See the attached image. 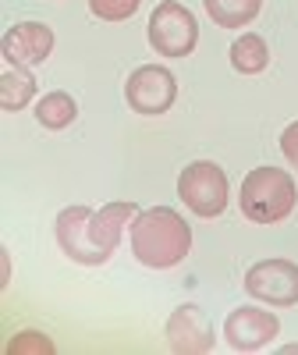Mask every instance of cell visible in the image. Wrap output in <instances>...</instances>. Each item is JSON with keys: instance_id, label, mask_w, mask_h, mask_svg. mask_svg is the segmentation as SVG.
Masks as SVG:
<instances>
[{"instance_id": "cell-5", "label": "cell", "mask_w": 298, "mask_h": 355, "mask_svg": "<svg viewBox=\"0 0 298 355\" xmlns=\"http://www.w3.org/2000/svg\"><path fill=\"white\" fill-rule=\"evenodd\" d=\"M245 291L266 306H298V263L259 259L245 274Z\"/></svg>"}, {"instance_id": "cell-2", "label": "cell", "mask_w": 298, "mask_h": 355, "mask_svg": "<svg viewBox=\"0 0 298 355\" xmlns=\"http://www.w3.org/2000/svg\"><path fill=\"white\" fill-rule=\"evenodd\" d=\"M242 214L252 224H281L295 214L298 206V189L295 178L284 167H256L242 178Z\"/></svg>"}, {"instance_id": "cell-1", "label": "cell", "mask_w": 298, "mask_h": 355, "mask_svg": "<svg viewBox=\"0 0 298 355\" xmlns=\"http://www.w3.org/2000/svg\"><path fill=\"white\" fill-rule=\"evenodd\" d=\"M192 249V227L189 220L170 210V206H153L142 210L132 220V252L139 263L153 266V270H170Z\"/></svg>"}, {"instance_id": "cell-9", "label": "cell", "mask_w": 298, "mask_h": 355, "mask_svg": "<svg viewBox=\"0 0 298 355\" xmlns=\"http://www.w3.org/2000/svg\"><path fill=\"white\" fill-rule=\"evenodd\" d=\"M0 53L4 61L15 68H33L43 64L53 53V28L43 21H18L15 28L4 33V43H0Z\"/></svg>"}, {"instance_id": "cell-4", "label": "cell", "mask_w": 298, "mask_h": 355, "mask_svg": "<svg viewBox=\"0 0 298 355\" xmlns=\"http://www.w3.org/2000/svg\"><path fill=\"white\" fill-rule=\"evenodd\" d=\"M177 196L185 199V206L195 217L213 220L227 206V174L210 160H195L177 178Z\"/></svg>"}, {"instance_id": "cell-16", "label": "cell", "mask_w": 298, "mask_h": 355, "mask_svg": "<svg viewBox=\"0 0 298 355\" xmlns=\"http://www.w3.org/2000/svg\"><path fill=\"white\" fill-rule=\"evenodd\" d=\"M142 0H89V11L100 21H125L139 11Z\"/></svg>"}, {"instance_id": "cell-14", "label": "cell", "mask_w": 298, "mask_h": 355, "mask_svg": "<svg viewBox=\"0 0 298 355\" xmlns=\"http://www.w3.org/2000/svg\"><path fill=\"white\" fill-rule=\"evenodd\" d=\"M36 117H40L43 128L61 132V128H68L75 117H78V103H75L68 93H46V96L36 103Z\"/></svg>"}, {"instance_id": "cell-7", "label": "cell", "mask_w": 298, "mask_h": 355, "mask_svg": "<svg viewBox=\"0 0 298 355\" xmlns=\"http://www.w3.org/2000/svg\"><path fill=\"white\" fill-rule=\"evenodd\" d=\"M89 217H93L89 206H64V210L57 214V242H61V249H64L68 259H75L82 266H100V263L110 259V252H103L93 242Z\"/></svg>"}, {"instance_id": "cell-8", "label": "cell", "mask_w": 298, "mask_h": 355, "mask_svg": "<svg viewBox=\"0 0 298 355\" xmlns=\"http://www.w3.org/2000/svg\"><path fill=\"white\" fill-rule=\"evenodd\" d=\"M277 334H281L277 316L270 309H259V306H242L224 320V341L234 352H259Z\"/></svg>"}, {"instance_id": "cell-18", "label": "cell", "mask_w": 298, "mask_h": 355, "mask_svg": "<svg viewBox=\"0 0 298 355\" xmlns=\"http://www.w3.org/2000/svg\"><path fill=\"white\" fill-rule=\"evenodd\" d=\"M281 153L288 157V164L298 167V121H291V125L281 132Z\"/></svg>"}, {"instance_id": "cell-11", "label": "cell", "mask_w": 298, "mask_h": 355, "mask_svg": "<svg viewBox=\"0 0 298 355\" xmlns=\"http://www.w3.org/2000/svg\"><path fill=\"white\" fill-rule=\"evenodd\" d=\"M139 217V206L135 202H107L100 206V210H93V217H89V231H93V242L114 256V249L121 245L125 239V227L128 220Z\"/></svg>"}, {"instance_id": "cell-17", "label": "cell", "mask_w": 298, "mask_h": 355, "mask_svg": "<svg viewBox=\"0 0 298 355\" xmlns=\"http://www.w3.org/2000/svg\"><path fill=\"white\" fill-rule=\"evenodd\" d=\"M8 352H53V345L43 334H36V331H25L21 338H15L8 345Z\"/></svg>"}, {"instance_id": "cell-10", "label": "cell", "mask_w": 298, "mask_h": 355, "mask_svg": "<svg viewBox=\"0 0 298 355\" xmlns=\"http://www.w3.org/2000/svg\"><path fill=\"white\" fill-rule=\"evenodd\" d=\"M167 345L177 355H206L213 348V327L206 320V313L192 302L177 306L167 320Z\"/></svg>"}, {"instance_id": "cell-6", "label": "cell", "mask_w": 298, "mask_h": 355, "mask_svg": "<svg viewBox=\"0 0 298 355\" xmlns=\"http://www.w3.org/2000/svg\"><path fill=\"white\" fill-rule=\"evenodd\" d=\"M125 100L135 114H167L177 100V82L167 68L157 64H142L132 71L128 85H125Z\"/></svg>"}, {"instance_id": "cell-12", "label": "cell", "mask_w": 298, "mask_h": 355, "mask_svg": "<svg viewBox=\"0 0 298 355\" xmlns=\"http://www.w3.org/2000/svg\"><path fill=\"white\" fill-rule=\"evenodd\" d=\"M206 15H210L220 28H242L249 21H256L263 0H202Z\"/></svg>"}, {"instance_id": "cell-3", "label": "cell", "mask_w": 298, "mask_h": 355, "mask_svg": "<svg viewBox=\"0 0 298 355\" xmlns=\"http://www.w3.org/2000/svg\"><path fill=\"white\" fill-rule=\"evenodd\" d=\"M149 46L164 57H189L199 43V21L195 15L177 4V0H164L149 15Z\"/></svg>"}, {"instance_id": "cell-15", "label": "cell", "mask_w": 298, "mask_h": 355, "mask_svg": "<svg viewBox=\"0 0 298 355\" xmlns=\"http://www.w3.org/2000/svg\"><path fill=\"white\" fill-rule=\"evenodd\" d=\"M36 96V78L28 71H4L0 75V107L8 114H18Z\"/></svg>"}, {"instance_id": "cell-13", "label": "cell", "mask_w": 298, "mask_h": 355, "mask_svg": "<svg viewBox=\"0 0 298 355\" xmlns=\"http://www.w3.org/2000/svg\"><path fill=\"white\" fill-rule=\"evenodd\" d=\"M231 64H234V71H242V75H259L266 64H270V50H266L263 36L249 33L242 40H234L231 43Z\"/></svg>"}]
</instances>
